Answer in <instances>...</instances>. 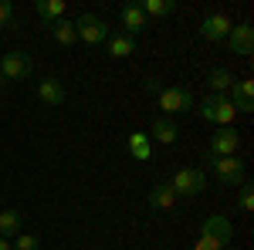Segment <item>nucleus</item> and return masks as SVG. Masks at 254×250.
<instances>
[{
    "label": "nucleus",
    "mask_w": 254,
    "mask_h": 250,
    "mask_svg": "<svg viewBox=\"0 0 254 250\" xmlns=\"http://www.w3.org/2000/svg\"><path fill=\"white\" fill-rule=\"evenodd\" d=\"M231 237H234V227L227 216H207L203 227H200V240H196L190 250H224L231 247Z\"/></svg>",
    "instance_id": "1"
},
{
    "label": "nucleus",
    "mask_w": 254,
    "mask_h": 250,
    "mask_svg": "<svg viewBox=\"0 0 254 250\" xmlns=\"http://www.w3.org/2000/svg\"><path fill=\"white\" fill-rule=\"evenodd\" d=\"M207 166H210V173L217 176V183L220 186H241L244 183V162L237 159V155H207Z\"/></svg>",
    "instance_id": "2"
},
{
    "label": "nucleus",
    "mask_w": 254,
    "mask_h": 250,
    "mask_svg": "<svg viewBox=\"0 0 254 250\" xmlns=\"http://www.w3.org/2000/svg\"><path fill=\"white\" fill-rule=\"evenodd\" d=\"M75 34H78V41H85L88 48H98V44H105V41L112 38L109 24L102 17H95V14H81V17L75 20Z\"/></svg>",
    "instance_id": "3"
},
{
    "label": "nucleus",
    "mask_w": 254,
    "mask_h": 250,
    "mask_svg": "<svg viewBox=\"0 0 254 250\" xmlns=\"http://www.w3.org/2000/svg\"><path fill=\"white\" fill-rule=\"evenodd\" d=\"M159 108H163V115L173 118V115H183V112H190L193 108V95L187 92V88H176V85H166V88H159Z\"/></svg>",
    "instance_id": "4"
},
{
    "label": "nucleus",
    "mask_w": 254,
    "mask_h": 250,
    "mask_svg": "<svg viewBox=\"0 0 254 250\" xmlns=\"http://www.w3.org/2000/svg\"><path fill=\"white\" fill-rule=\"evenodd\" d=\"M196 112L207 118V122H217V125H231L234 115H237L227 95H207V98H203V105H200Z\"/></svg>",
    "instance_id": "5"
},
{
    "label": "nucleus",
    "mask_w": 254,
    "mask_h": 250,
    "mask_svg": "<svg viewBox=\"0 0 254 250\" xmlns=\"http://www.w3.org/2000/svg\"><path fill=\"white\" fill-rule=\"evenodd\" d=\"M241 149V132H237L234 125H220L214 135H210V142H207V155H237Z\"/></svg>",
    "instance_id": "6"
},
{
    "label": "nucleus",
    "mask_w": 254,
    "mask_h": 250,
    "mask_svg": "<svg viewBox=\"0 0 254 250\" xmlns=\"http://www.w3.org/2000/svg\"><path fill=\"white\" fill-rule=\"evenodd\" d=\"M31 71H34V61H31V54H24V51H7L0 58V75L7 78V81H24Z\"/></svg>",
    "instance_id": "7"
},
{
    "label": "nucleus",
    "mask_w": 254,
    "mask_h": 250,
    "mask_svg": "<svg viewBox=\"0 0 254 250\" xmlns=\"http://www.w3.org/2000/svg\"><path fill=\"white\" fill-rule=\"evenodd\" d=\"M170 186L176 196H200L207 190V176H203V169H180Z\"/></svg>",
    "instance_id": "8"
},
{
    "label": "nucleus",
    "mask_w": 254,
    "mask_h": 250,
    "mask_svg": "<svg viewBox=\"0 0 254 250\" xmlns=\"http://www.w3.org/2000/svg\"><path fill=\"white\" fill-rule=\"evenodd\" d=\"M227 44H231V51H234V54L248 58V54L254 51V27H251V20L234 24V27H231V34H227Z\"/></svg>",
    "instance_id": "9"
},
{
    "label": "nucleus",
    "mask_w": 254,
    "mask_h": 250,
    "mask_svg": "<svg viewBox=\"0 0 254 250\" xmlns=\"http://www.w3.org/2000/svg\"><path fill=\"white\" fill-rule=\"evenodd\" d=\"M231 27H234V20L227 17V14H207L203 17V24H200V34L207 41H227V34H231Z\"/></svg>",
    "instance_id": "10"
},
{
    "label": "nucleus",
    "mask_w": 254,
    "mask_h": 250,
    "mask_svg": "<svg viewBox=\"0 0 254 250\" xmlns=\"http://www.w3.org/2000/svg\"><path fill=\"white\" fill-rule=\"evenodd\" d=\"M119 20H122V34H129V38H136V34H142L149 27V17L139 10V3H126L119 10Z\"/></svg>",
    "instance_id": "11"
},
{
    "label": "nucleus",
    "mask_w": 254,
    "mask_h": 250,
    "mask_svg": "<svg viewBox=\"0 0 254 250\" xmlns=\"http://www.w3.org/2000/svg\"><path fill=\"white\" fill-rule=\"evenodd\" d=\"M231 105H234V112H254V81H248V78H237L234 88H231Z\"/></svg>",
    "instance_id": "12"
},
{
    "label": "nucleus",
    "mask_w": 254,
    "mask_h": 250,
    "mask_svg": "<svg viewBox=\"0 0 254 250\" xmlns=\"http://www.w3.org/2000/svg\"><path fill=\"white\" fill-rule=\"evenodd\" d=\"M38 98L48 108H58V105H64L68 92H64V85H61L58 78H44V81H38Z\"/></svg>",
    "instance_id": "13"
},
{
    "label": "nucleus",
    "mask_w": 254,
    "mask_h": 250,
    "mask_svg": "<svg viewBox=\"0 0 254 250\" xmlns=\"http://www.w3.org/2000/svg\"><path fill=\"white\" fill-rule=\"evenodd\" d=\"M153 139L163 142V146H173L176 139H180V125H176L173 118H166V115L153 118Z\"/></svg>",
    "instance_id": "14"
},
{
    "label": "nucleus",
    "mask_w": 254,
    "mask_h": 250,
    "mask_svg": "<svg viewBox=\"0 0 254 250\" xmlns=\"http://www.w3.org/2000/svg\"><path fill=\"white\" fill-rule=\"evenodd\" d=\"M105 48H109V58H132L136 54V41L129 38V34H112V38L105 41Z\"/></svg>",
    "instance_id": "15"
},
{
    "label": "nucleus",
    "mask_w": 254,
    "mask_h": 250,
    "mask_svg": "<svg viewBox=\"0 0 254 250\" xmlns=\"http://www.w3.org/2000/svg\"><path fill=\"white\" fill-rule=\"evenodd\" d=\"M237 78L227 71V68H214L210 75H207V88H210V95H227L231 88H234Z\"/></svg>",
    "instance_id": "16"
},
{
    "label": "nucleus",
    "mask_w": 254,
    "mask_h": 250,
    "mask_svg": "<svg viewBox=\"0 0 254 250\" xmlns=\"http://www.w3.org/2000/svg\"><path fill=\"white\" fill-rule=\"evenodd\" d=\"M149 206L153 210H173V203H176V193H173V186L170 183H159V186H153L149 190Z\"/></svg>",
    "instance_id": "17"
},
{
    "label": "nucleus",
    "mask_w": 254,
    "mask_h": 250,
    "mask_svg": "<svg viewBox=\"0 0 254 250\" xmlns=\"http://www.w3.org/2000/svg\"><path fill=\"white\" fill-rule=\"evenodd\" d=\"M48 27H51V38L58 41L61 48H71V44L78 41V34H75V20L61 17V20H55V24H48Z\"/></svg>",
    "instance_id": "18"
},
{
    "label": "nucleus",
    "mask_w": 254,
    "mask_h": 250,
    "mask_svg": "<svg viewBox=\"0 0 254 250\" xmlns=\"http://www.w3.org/2000/svg\"><path fill=\"white\" fill-rule=\"evenodd\" d=\"M20 227H24L20 210H0V237H3V240H14L20 233Z\"/></svg>",
    "instance_id": "19"
},
{
    "label": "nucleus",
    "mask_w": 254,
    "mask_h": 250,
    "mask_svg": "<svg viewBox=\"0 0 254 250\" xmlns=\"http://www.w3.org/2000/svg\"><path fill=\"white\" fill-rule=\"evenodd\" d=\"M34 14H38L44 24H55V20L64 17V0H38V3H34Z\"/></svg>",
    "instance_id": "20"
},
{
    "label": "nucleus",
    "mask_w": 254,
    "mask_h": 250,
    "mask_svg": "<svg viewBox=\"0 0 254 250\" xmlns=\"http://www.w3.org/2000/svg\"><path fill=\"white\" fill-rule=\"evenodd\" d=\"M139 10H142L146 17H170L176 10V0H142Z\"/></svg>",
    "instance_id": "21"
},
{
    "label": "nucleus",
    "mask_w": 254,
    "mask_h": 250,
    "mask_svg": "<svg viewBox=\"0 0 254 250\" xmlns=\"http://www.w3.org/2000/svg\"><path fill=\"white\" fill-rule=\"evenodd\" d=\"M10 247H14V250H41V240L34 237V233H17Z\"/></svg>",
    "instance_id": "22"
},
{
    "label": "nucleus",
    "mask_w": 254,
    "mask_h": 250,
    "mask_svg": "<svg viewBox=\"0 0 254 250\" xmlns=\"http://www.w3.org/2000/svg\"><path fill=\"white\" fill-rule=\"evenodd\" d=\"M237 206L244 213L254 210V193H251V183H241V196H237Z\"/></svg>",
    "instance_id": "23"
},
{
    "label": "nucleus",
    "mask_w": 254,
    "mask_h": 250,
    "mask_svg": "<svg viewBox=\"0 0 254 250\" xmlns=\"http://www.w3.org/2000/svg\"><path fill=\"white\" fill-rule=\"evenodd\" d=\"M10 24H14V3L0 0V27H10Z\"/></svg>",
    "instance_id": "24"
},
{
    "label": "nucleus",
    "mask_w": 254,
    "mask_h": 250,
    "mask_svg": "<svg viewBox=\"0 0 254 250\" xmlns=\"http://www.w3.org/2000/svg\"><path fill=\"white\" fill-rule=\"evenodd\" d=\"M149 146V135L146 132H132L129 135V152H139V149H146Z\"/></svg>",
    "instance_id": "25"
},
{
    "label": "nucleus",
    "mask_w": 254,
    "mask_h": 250,
    "mask_svg": "<svg viewBox=\"0 0 254 250\" xmlns=\"http://www.w3.org/2000/svg\"><path fill=\"white\" fill-rule=\"evenodd\" d=\"M159 88H163V85H159L156 78H149V81H146V92H149V95H153V92H159Z\"/></svg>",
    "instance_id": "26"
},
{
    "label": "nucleus",
    "mask_w": 254,
    "mask_h": 250,
    "mask_svg": "<svg viewBox=\"0 0 254 250\" xmlns=\"http://www.w3.org/2000/svg\"><path fill=\"white\" fill-rule=\"evenodd\" d=\"M0 250H14V247H10V240H3V237H0Z\"/></svg>",
    "instance_id": "27"
},
{
    "label": "nucleus",
    "mask_w": 254,
    "mask_h": 250,
    "mask_svg": "<svg viewBox=\"0 0 254 250\" xmlns=\"http://www.w3.org/2000/svg\"><path fill=\"white\" fill-rule=\"evenodd\" d=\"M0 88H7V78H3V75H0Z\"/></svg>",
    "instance_id": "28"
},
{
    "label": "nucleus",
    "mask_w": 254,
    "mask_h": 250,
    "mask_svg": "<svg viewBox=\"0 0 254 250\" xmlns=\"http://www.w3.org/2000/svg\"><path fill=\"white\" fill-rule=\"evenodd\" d=\"M224 250H237V247H224Z\"/></svg>",
    "instance_id": "29"
}]
</instances>
